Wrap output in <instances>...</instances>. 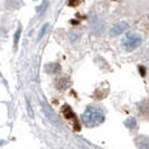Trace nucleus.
<instances>
[{"label": "nucleus", "mask_w": 149, "mask_h": 149, "mask_svg": "<svg viewBox=\"0 0 149 149\" xmlns=\"http://www.w3.org/2000/svg\"><path fill=\"white\" fill-rule=\"evenodd\" d=\"M63 112H64V116L66 117L67 119L76 120V117H75V114L73 113L72 109H71L68 105H64V108H63Z\"/></svg>", "instance_id": "0eeeda50"}, {"label": "nucleus", "mask_w": 149, "mask_h": 149, "mask_svg": "<svg viewBox=\"0 0 149 149\" xmlns=\"http://www.w3.org/2000/svg\"><path fill=\"white\" fill-rule=\"evenodd\" d=\"M47 28H48V24H45L44 26H43V28H42V30H40V33H39V36H38V39H40V38L43 37V35L45 34V31L47 30Z\"/></svg>", "instance_id": "1a4fd4ad"}, {"label": "nucleus", "mask_w": 149, "mask_h": 149, "mask_svg": "<svg viewBox=\"0 0 149 149\" xmlns=\"http://www.w3.org/2000/svg\"><path fill=\"white\" fill-rule=\"evenodd\" d=\"M43 107H44V112L45 114L48 117V119L51 120L52 122H56V120H57V117L55 116V113L52 111V109L48 107L47 104H43Z\"/></svg>", "instance_id": "39448f33"}, {"label": "nucleus", "mask_w": 149, "mask_h": 149, "mask_svg": "<svg viewBox=\"0 0 149 149\" xmlns=\"http://www.w3.org/2000/svg\"><path fill=\"white\" fill-rule=\"evenodd\" d=\"M45 70H46L47 73L53 74V73H57V72L61 70V67H60V64H57V63H51V64L46 65Z\"/></svg>", "instance_id": "423d86ee"}, {"label": "nucleus", "mask_w": 149, "mask_h": 149, "mask_svg": "<svg viewBox=\"0 0 149 149\" xmlns=\"http://www.w3.org/2000/svg\"><path fill=\"white\" fill-rule=\"evenodd\" d=\"M80 3V0H68V6L71 7H75Z\"/></svg>", "instance_id": "9d476101"}, {"label": "nucleus", "mask_w": 149, "mask_h": 149, "mask_svg": "<svg viewBox=\"0 0 149 149\" xmlns=\"http://www.w3.org/2000/svg\"><path fill=\"white\" fill-rule=\"evenodd\" d=\"M139 68H140V72H141V75H142V76H145V70H143V67L140 66Z\"/></svg>", "instance_id": "ddd939ff"}, {"label": "nucleus", "mask_w": 149, "mask_h": 149, "mask_svg": "<svg viewBox=\"0 0 149 149\" xmlns=\"http://www.w3.org/2000/svg\"><path fill=\"white\" fill-rule=\"evenodd\" d=\"M125 125H126V127L129 128V129H134L136 126H137V120L134 119V118H128L126 120V122H125Z\"/></svg>", "instance_id": "6e6552de"}, {"label": "nucleus", "mask_w": 149, "mask_h": 149, "mask_svg": "<svg viewBox=\"0 0 149 149\" xmlns=\"http://www.w3.org/2000/svg\"><path fill=\"white\" fill-rule=\"evenodd\" d=\"M27 107H28V112H29V116L30 117H33V111H31V108H30V104L29 102L27 101Z\"/></svg>", "instance_id": "f8f14e48"}, {"label": "nucleus", "mask_w": 149, "mask_h": 149, "mask_svg": "<svg viewBox=\"0 0 149 149\" xmlns=\"http://www.w3.org/2000/svg\"><path fill=\"white\" fill-rule=\"evenodd\" d=\"M141 43H142V39L139 35L134 34V33H129L127 36H126V38L123 39L122 45H123V47H125L126 51L131 52V51L136 49L137 47H139L141 45Z\"/></svg>", "instance_id": "f03ea898"}, {"label": "nucleus", "mask_w": 149, "mask_h": 149, "mask_svg": "<svg viewBox=\"0 0 149 149\" xmlns=\"http://www.w3.org/2000/svg\"><path fill=\"white\" fill-rule=\"evenodd\" d=\"M19 35H20V28L18 29V31L16 33V35H15V46L17 45V40H18V38H19Z\"/></svg>", "instance_id": "9b49d317"}, {"label": "nucleus", "mask_w": 149, "mask_h": 149, "mask_svg": "<svg viewBox=\"0 0 149 149\" xmlns=\"http://www.w3.org/2000/svg\"><path fill=\"white\" fill-rule=\"evenodd\" d=\"M137 146L139 149H149V138L148 137H139L137 140Z\"/></svg>", "instance_id": "20e7f679"}, {"label": "nucleus", "mask_w": 149, "mask_h": 149, "mask_svg": "<svg viewBox=\"0 0 149 149\" xmlns=\"http://www.w3.org/2000/svg\"><path fill=\"white\" fill-rule=\"evenodd\" d=\"M82 120L86 127L93 128L104 121V116L100 110H97L95 108H88L82 114Z\"/></svg>", "instance_id": "f257e3e1"}, {"label": "nucleus", "mask_w": 149, "mask_h": 149, "mask_svg": "<svg viewBox=\"0 0 149 149\" xmlns=\"http://www.w3.org/2000/svg\"><path fill=\"white\" fill-rule=\"evenodd\" d=\"M128 28H129V24L127 22H125V20H122V22H117L116 25L112 26L110 31H109V35L111 37H117V36L122 35Z\"/></svg>", "instance_id": "7ed1b4c3"}]
</instances>
